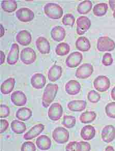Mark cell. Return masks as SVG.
Wrapping results in <instances>:
<instances>
[{
	"label": "cell",
	"instance_id": "1",
	"mask_svg": "<svg viewBox=\"0 0 115 151\" xmlns=\"http://www.w3.org/2000/svg\"><path fill=\"white\" fill-rule=\"evenodd\" d=\"M58 88V86L56 84L48 83L46 86L42 97V105L44 108H48L54 101Z\"/></svg>",
	"mask_w": 115,
	"mask_h": 151
},
{
	"label": "cell",
	"instance_id": "2",
	"mask_svg": "<svg viewBox=\"0 0 115 151\" xmlns=\"http://www.w3.org/2000/svg\"><path fill=\"white\" fill-rule=\"evenodd\" d=\"M44 13L50 19H59L63 16V9L54 3H48L44 6Z\"/></svg>",
	"mask_w": 115,
	"mask_h": 151
},
{
	"label": "cell",
	"instance_id": "3",
	"mask_svg": "<svg viewBox=\"0 0 115 151\" xmlns=\"http://www.w3.org/2000/svg\"><path fill=\"white\" fill-rule=\"evenodd\" d=\"M115 49V42L107 36L99 37L97 42V49L100 52L111 51Z\"/></svg>",
	"mask_w": 115,
	"mask_h": 151
},
{
	"label": "cell",
	"instance_id": "4",
	"mask_svg": "<svg viewBox=\"0 0 115 151\" xmlns=\"http://www.w3.org/2000/svg\"><path fill=\"white\" fill-rule=\"evenodd\" d=\"M52 136L56 142L64 144L69 140V131L65 128L58 127L53 131Z\"/></svg>",
	"mask_w": 115,
	"mask_h": 151
},
{
	"label": "cell",
	"instance_id": "5",
	"mask_svg": "<svg viewBox=\"0 0 115 151\" xmlns=\"http://www.w3.org/2000/svg\"><path fill=\"white\" fill-rule=\"evenodd\" d=\"M94 88L100 92H104L108 90L111 86V82L108 77L105 76L100 75L94 80Z\"/></svg>",
	"mask_w": 115,
	"mask_h": 151
},
{
	"label": "cell",
	"instance_id": "6",
	"mask_svg": "<svg viewBox=\"0 0 115 151\" xmlns=\"http://www.w3.org/2000/svg\"><path fill=\"white\" fill-rule=\"evenodd\" d=\"M93 67L90 63H84L78 68L76 71V78L85 79L90 77L93 73Z\"/></svg>",
	"mask_w": 115,
	"mask_h": 151
},
{
	"label": "cell",
	"instance_id": "7",
	"mask_svg": "<svg viewBox=\"0 0 115 151\" xmlns=\"http://www.w3.org/2000/svg\"><path fill=\"white\" fill-rule=\"evenodd\" d=\"M36 54L33 49L29 47L24 48L20 53V60L25 65H30L35 61Z\"/></svg>",
	"mask_w": 115,
	"mask_h": 151
},
{
	"label": "cell",
	"instance_id": "8",
	"mask_svg": "<svg viewBox=\"0 0 115 151\" xmlns=\"http://www.w3.org/2000/svg\"><path fill=\"white\" fill-rule=\"evenodd\" d=\"M76 24V32L78 35H82L90 29L91 22L87 17L80 16L78 18Z\"/></svg>",
	"mask_w": 115,
	"mask_h": 151
},
{
	"label": "cell",
	"instance_id": "9",
	"mask_svg": "<svg viewBox=\"0 0 115 151\" xmlns=\"http://www.w3.org/2000/svg\"><path fill=\"white\" fill-rule=\"evenodd\" d=\"M62 107L59 103H54L49 107L48 111V116L50 120L56 121L60 119L63 114Z\"/></svg>",
	"mask_w": 115,
	"mask_h": 151
},
{
	"label": "cell",
	"instance_id": "10",
	"mask_svg": "<svg viewBox=\"0 0 115 151\" xmlns=\"http://www.w3.org/2000/svg\"><path fill=\"white\" fill-rule=\"evenodd\" d=\"M16 16L19 21L27 22L32 21L34 18V13L30 9L23 7L16 12Z\"/></svg>",
	"mask_w": 115,
	"mask_h": 151
},
{
	"label": "cell",
	"instance_id": "11",
	"mask_svg": "<svg viewBox=\"0 0 115 151\" xmlns=\"http://www.w3.org/2000/svg\"><path fill=\"white\" fill-rule=\"evenodd\" d=\"M83 59L82 55L80 52H74L67 57L66 64L69 68H75L80 65Z\"/></svg>",
	"mask_w": 115,
	"mask_h": 151
},
{
	"label": "cell",
	"instance_id": "12",
	"mask_svg": "<svg viewBox=\"0 0 115 151\" xmlns=\"http://www.w3.org/2000/svg\"><path fill=\"white\" fill-rule=\"evenodd\" d=\"M101 137L103 141L106 143H110L115 139V128L111 125L105 126L103 129Z\"/></svg>",
	"mask_w": 115,
	"mask_h": 151
},
{
	"label": "cell",
	"instance_id": "13",
	"mask_svg": "<svg viewBox=\"0 0 115 151\" xmlns=\"http://www.w3.org/2000/svg\"><path fill=\"white\" fill-rule=\"evenodd\" d=\"M11 99L13 104L17 106H23L27 102L26 95L20 91H16L13 92L11 95Z\"/></svg>",
	"mask_w": 115,
	"mask_h": 151
},
{
	"label": "cell",
	"instance_id": "14",
	"mask_svg": "<svg viewBox=\"0 0 115 151\" xmlns=\"http://www.w3.org/2000/svg\"><path fill=\"white\" fill-rule=\"evenodd\" d=\"M36 46L41 54H49L50 51V43L46 38L39 37L36 40Z\"/></svg>",
	"mask_w": 115,
	"mask_h": 151
},
{
	"label": "cell",
	"instance_id": "15",
	"mask_svg": "<svg viewBox=\"0 0 115 151\" xmlns=\"http://www.w3.org/2000/svg\"><path fill=\"white\" fill-rule=\"evenodd\" d=\"M16 40L21 46H27L31 42V34L27 30H21L17 34Z\"/></svg>",
	"mask_w": 115,
	"mask_h": 151
},
{
	"label": "cell",
	"instance_id": "16",
	"mask_svg": "<svg viewBox=\"0 0 115 151\" xmlns=\"http://www.w3.org/2000/svg\"><path fill=\"white\" fill-rule=\"evenodd\" d=\"M45 129V126L43 124H38L31 128L29 131L26 132L23 136V138L25 140H31L32 139L35 138L41 134Z\"/></svg>",
	"mask_w": 115,
	"mask_h": 151
},
{
	"label": "cell",
	"instance_id": "17",
	"mask_svg": "<svg viewBox=\"0 0 115 151\" xmlns=\"http://www.w3.org/2000/svg\"><path fill=\"white\" fill-rule=\"evenodd\" d=\"M46 83V78L42 73H35L32 76L31 83L34 88L42 89L45 86Z\"/></svg>",
	"mask_w": 115,
	"mask_h": 151
},
{
	"label": "cell",
	"instance_id": "18",
	"mask_svg": "<svg viewBox=\"0 0 115 151\" xmlns=\"http://www.w3.org/2000/svg\"><path fill=\"white\" fill-rule=\"evenodd\" d=\"M19 47L16 43L12 45L11 50L7 56V62L9 65H15L19 59Z\"/></svg>",
	"mask_w": 115,
	"mask_h": 151
},
{
	"label": "cell",
	"instance_id": "19",
	"mask_svg": "<svg viewBox=\"0 0 115 151\" xmlns=\"http://www.w3.org/2000/svg\"><path fill=\"white\" fill-rule=\"evenodd\" d=\"M50 35L53 40L56 42H60L65 38L66 32L63 27L55 26L51 30Z\"/></svg>",
	"mask_w": 115,
	"mask_h": 151
},
{
	"label": "cell",
	"instance_id": "20",
	"mask_svg": "<svg viewBox=\"0 0 115 151\" xmlns=\"http://www.w3.org/2000/svg\"><path fill=\"white\" fill-rule=\"evenodd\" d=\"M65 89L68 94L75 95L80 93L81 90V86L80 82L76 80H70L65 85Z\"/></svg>",
	"mask_w": 115,
	"mask_h": 151
},
{
	"label": "cell",
	"instance_id": "21",
	"mask_svg": "<svg viewBox=\"0 0 115 151\" xmlns=\"http://www.w3.org/2000/svg\"><path fill=\"white\" fill-rule=\"evenodd\" d=\"M62 74V68L58 65H54L50 67L48 71V77L51 82H55L61 78Z\"/></svg>",
	"mask_w": 115,
	"mask_h": 151
},
{
	"label": "cell",
	"instance_id": "22",
	"mask_svg": "<svg viewBox=\"0 0 115 151\" xmlns=\"http://www.w3.org/2000/svg\"><path fill=\"white\" fill-rule=\"evenodd\" d=\"M87 103L83 100H74L67 104V107L73 112H82L86 109Z\"/></svg>",
	"mask_w": 115,
	"mask_h": 151
},
{
	"label": "cell",
	"instance_id": "23",
	"mask_svg": "<svg viewBox=\"0 0 115 151\" xmlns=\"http://www.w3.org/2000/svg\"><path fill=\"white\" fill-rule=\"evenodd\" d=\"M36 145L41 150H48L51 145L50 139L46 135H41L36 139Z\"/></svg>",
	"mask_w": 115,
	"mask_h": 151
},
{
	"label": "cell",
	"instance_id": "24",
	"mask_svg": "<svg viewBox=\"0 0 115 151\" xmlns=\"http://www.w3.org/2000/svg\"><path fill=\"white\" fill-rule=\"evenodd\" d=\"M80 136L85 141H90L95 136V129L93 126L86 125L82 128L80 132Z\"/></svg>",
	"mask_w": 115,
	"mask_h": 151
},
{
	"label": "cell",
	"instance_id": "25",
	"mask_svg": "<svg viewBox=\"0 0 115 151\" xmlns=\"http://www.w3.org/2000/svg\"><path fill=\"white\" fill-rule=\"evenodd\" d=\"M75 46L78 50L82 52H87L91 48L90 41L84 36L80 37L75 42Z\"/></svg>",
	"mask_w": 115,
	"mask_h": 151
},
{
	"label": "cell",
	"instance_id": "26",
	"mask_svg": "<svg viewBox=\"0 0 115 151\" xmlns=\"http://www.w3.org/2000/svg\"><path fill=\"white\" fill-rule=\"evenodd\" d=\"M16 81L14 78H8L3 82L1 86V92L3 94L7 95L11 93L14 88Z\"/></svg>",
	"mask_w": 115,
	"mask_h": 151
},
{
	"label": "cell",
	"instance_id": "27",
	"mask_svg": "<svg viewBox=\"0 0 115 151\" xmlns=\"http://www.w3.org/2000/svg\"><path fill=\"white\" fill-rule=\"evenodd\" d=\"M16 118L22 121L29 120L32 116V111L31 109L27 107H22L17 110L16 114Z\"/></svg>",
	"mask_w": 115,
	"mask_h": 151
},
{
	"label": "cell",
	"instance_id": "28",
	"mask_svg": "<svg viewBox=\"0 0 115 151\" xmlns=\"http://www.w3.org/2000/svg\"><path fill=\"white\" fill-rule=\"evenodd\" d=\"M11 126L12 130L16 134H22L26 130L25 123L19 120H13Z\"/></svg>",
	"mask_w": 115,
	"mask_h": 151
},
{
	"label": "cell",
	"instance_id": "29",
	"mask_svg": "<svg viewBox=\"0 0 115 151\" xmlns=\"http://www.w3.org/2000/svg\"><path fill=\"white\" fill-rule=\"evenodd\" d=\"M92 7V3L90 1L86 0L80 3L78 5L77 11L81 15H85L89 13Z\"/></svg>",
	"mask_w": 115,
	"mask_h": 151
},
{
	"label": "cell",
	"instance_id": "30",
	"mask_svg": "<svg viewBox=\"0 0 115 151\" xmlns=\"http://www.w3.org/2000/svg\"><path fill=\"white\" fill-rule=\"evenodd\" d=\"M96 117V113L93 111H86L80 115V120L83 124H88L94 121Z\"/></svg>",
	"mask_w": 115,
	"mask_h": 151
},
{
	"label": "cell",
	"instance_id": "31",
	"mask_svg": "<svg viewBox=\"0 0 115 151\" xmlns=\"http://www.w3.org/2000/svg\"><path fill=\"white\" fill-rule=\"evenodd\" d=\"M108 11V5L106 3H101L95 5L93 7V12L97 17H102L104 16Z\"/></svg>",
	"mask_w": 115,
	"mask_h": 151
},
{
	"label": "cell",
	"instance_id": "32",
	"mask_svg": "<svg viewBox=\"0 0 115 151\" xmlns=\"http://www.w3.org/2000/svg\"><path fill=\"white\" fill-rule=\"evenodd\" d=\"M17 3L15 1H3L1 2V7L7 13H13L17 9Z\"/></svg>",
	"mask_w": 115,
	"mask_h": 151
},
{
	"label": "cell",
	"instance_id": "33",
	"mask_svg": "<svg viewBox=\"0 0 115 151\" xmlns=\"http://www.w3.org/2000/svg\"><path fill=\"white\" fill-rule=\"evenodd\" d=\"M70 51L69 45L66 42H61L57 45L55 51L59 56H64L69 54Z\"/></svg>",
	"mask_w": 115,
	"mask_h": 151
},
{
	"label": "cell",
	"instance_id": "34",
	"mask_svg": "<svg viewBox=\"0 0 115 151\" xmlns=\"http://www.w3.org/2000/svg\"><path fill=\"white\" fill-rule=\"evenodd\" d=\"M62 124L65 128L70 129L74 127L76 124V119L72 116H64L63 117Z\"/></svg>",
	"mask_w": 115,
	"mask_h": 151
},
{
	"label": "cell",
	"instance_id": "35",
	"mask_svg": "<svg viewBox=\"0 0 115 151\" xmlns=\"http://www.w3.org/2000/svg\"><path fill=\"white\" fill-rule=\"evenodd\" d=\"M75 22V18L71 14H67L63 16L62 23L65 26L73 27Z\"/></svg>",
	"mask_w": 115,
	"mask_h": 151
},
{
	"label": "cell",
	"instance_id": "36",
	"mask_svg": "<svg viewBox=\"0 0 115 151\" xmlns=\"http://www.w3.org/2000/svg\"><path fill=\"white\" fill-rule=\"evenodd\" d=\"M105 112L109 118L115 119V102H111L106 106Z\"/></svg>",
	"mask_w": 115,
	"mask_h": 151
},
{
	"label": "cell",
	"instance_id": "37",
	"mask_svg": "<svg viewBox=\"0 0 115 151\" xmlns=\"http://www.w3.org/2000/svg\"><path fill=\"white\" fill-rule=\"evenodd\" d=\"M88 101L92 103H98L101 99L100 95L94 90L90 91L87 95Z\"/></svg>",
	"mask_w": 115,
	"mask_h": 151
},
{
	"label": "cell",
	"instance_id": "38",
	"mask_svg": "<svg viewBox=\"0 0 115 151\" xmlns=\"http://www.w3.org/2000/svg\"><path fill=\"white\" fill-rule=\"evenodd\" d=\"M21 151H35L36 147L33 143L31 141H27L23 143L21 147Z\"/></svg>",
	"mask_w": 115,
	"mask_h": 151
},
{
	"label": "cell",
	"instance_id": "39",
	"mask_svg": "<svg viewBox=\"0 0 115 151\" xmlns=\"http://www.w3.org/2000/svg\"><path fill=\"white\" fill-rule=\"evenodd\" d=\"M91 150V145L89 143L85 141L77 142V151H89Z\"/></svg>",
	"mask_w": 115,
	"mask_h": 151
},
{
	"label": "cell",
	"instance_id": "40",
	"mask_svg": "<svg viewBox=\"0 0 115 151\" xmlns=\"http://www.w3.org/2000/svg\"><path fill=\"white\" fill-rule=\"evenodd\" d=\"M102 64L105 66H111L113 63V59L111 53H106L103 57Z\"/></svg>",
	"mask_w": 115,
	"mask_h": 151
},
{
	"label": "cell",
	"instance_id": "41",
	"mask_svg": "<svg viewBox=\"0 0 115 151\" xmlns=\"http://www.w3.org/2000/svg\"><path fill=\"white\" fill-rule=\"evenodd\" d=\"M10 110L8 106L5 105L0 106V118H7L9 115Z\"/></svg>",
	"mask_w": 115,
	"mask_h": 151
},
{
	"label": "cell",
	"instance_id": "42",
	"mask_svg": "<svg viewBox=\"0 0 115 151\" xmlns=\"http://www.w3.org/2000/svg\"><path fill=\"white\" fill-rule=\"evenodd\" d=\"M77 142L76 141H72L69 143L66 147V151H77Z\"/></svg>",
	"mask_w": 115,
	"mask_h": 151
},
{
	"label": "cell",
	"instance_id": "43",
	"mask_svg": "<svg viewBox=\"0 0 115 151\" xmlns=\"http://www.w3.org/2000/svg\"><path fill=\"white\" fill-rule=\"evenodd\" d=\"M9 123L8 121L6 120H1V128H0V133L2 134L9 127Z\"/></svg>",
	"mask_w": 115,
	"mask_h": 151
},
{
	"label": "cell",
	"instance_id": "44",
	"mask_svg": "<svg viewBox=\"0 0 115 151\" xmlns=\"http://www.w3.org/2000/svg\"><path fill=\"white\" fill-rule=\"evenodd\" d=\"M108 3L109 6L111 7V9L113 11H114L115 9V1L109 0L108 1Z\"/></svg>",
	"mask_w": 115,
	"mask_h": 151
},
{
	"label": "cell",
	"instance_id": "45",
	"mask_svg": "<svg viewBox=\"0 0 115 151\" xmlns=\"http://www.w3.org/2000/svg\"><path fill=\"white\" fill-rule=\"evenodd\" d=\"M5 58V55L4 53L2 51H1V65L4 63Z\"/></svg>",
	"mask_w": 115,
	"mask_h": 151
},
{
	"label": "cell",
	"instance_id": "46",
	"mask_svg": "<svg viewBox=\"0 0 115 151\" xmlns=\"http://www.w3.org/2000/svg\"><path fill=\"white\" fill-rule=\"evenodd\" d=\"M111 97L114 101H115V86L112 89L111 92Z\"/></svg>",
	"mask_w": 115,
	"mask_h": 151
},
{
	"label": "cell",
	"instance_id": "47",
	"mask_svg": "<svg viewBox=\"0 0 115 151\" xmlns=\"http://www.w3.org/2000/svg\"><path fill=\"white\" fill-rule=\"evenodd\" d=\"M4 28L3 27V26L2 24H1V37H2L4 35Z\"/></svg>",
	"mask_w": 115,
	"mask_h": 151
},
{
	"label": "cell",
	"instance_id": "48",
	"mask_svg": "<svg viewBox=\"0 0 115 151\" xmlns=\"http://www.w3.org/2000/svg\"><path fill=\"white\" fill-rule=\"evenodd\" d=\"M105 151H115V150H114V148H113V147H111V146H110V145H109V146H108V147H106V149H105Z\"/></svg>",
	"mask_w": 115,
	"mask_h": 151
},
{
	"label": "cell",
	"instance_id": "49",
	"mask_svg": "<svg viewBox=\"0 0 115 151\" xmlns=\"http://www.w3.org/2000/svg\"><path fill=\"white\" fill-rule=\"evenodd\" d=\"M113 16H114V18L115 19V9L114 11V13H113Z\"/></svg>",
	"mask_w": 115,
	"mask_h": 151
}]
</instances>
